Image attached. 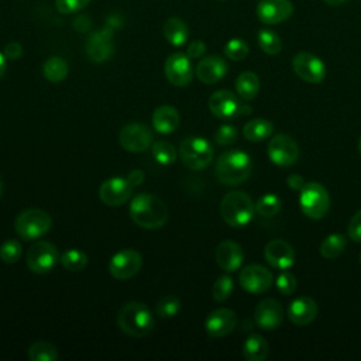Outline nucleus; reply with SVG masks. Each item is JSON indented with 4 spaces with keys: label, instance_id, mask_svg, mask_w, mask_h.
I'll list each match as a JSON object with an SVG mask.
<instances>
[{
    "label": "nucleus",
    "instance_id": "obj_1",
    "mask_svg": "<svg viewBox=\"0 0 361 361\" xmlns=\"http://www.w3.org/2000/svg\"><path fill=\"white\" fill-rule=\"evenodd\" d=\"M128 212L131 220L137 226L148 230L161 228L168 220L166 204L158 196L151 193H138L134 196Z\"/></svg>",
    "mask_w": 361,
    "mask_h": 361
},
{
    "label": "nucleus",
    "instance_id": "obj_2",
    "mask_svg": "<svg viewBox=\"0 0 361 361\" xmlns=\"http://www.w3.org/2000/svg\"><path fill=\"white\" fill-rule=\"evenodd\" d=\"M251 169L252 162L250 155L240 149H231L217 158L214 173L220 183L237 186L250 178Z\"/></svg>",
    "mask_w": 361,
    "mask_h": 361
},
{
    "label": "nucleus",
    "instance_id": "obj_3",
    "mask_svg": "<svg viewBox=\"0 0 361 361\" xmlns=\"http://www.w3.org/2000/svg\"><path fill=\"white\" fill-rule=\"evenodd\" d=\"M118 329L131 337H145L152 331L154 317L147 305L141 302H127L117 313Z\"/></svg>",
    "mask_w": 361,
    "mask_h": 361
},
{
    "label": "nucleus",
    "instance_id": "obj_4",
    "mask_svg": "<svg viewBox=\"0 0 361 361\" xmlns=\"http://www.w3.org/2000/svg\"><path fill=\"white\" fill-rule=\"evenodd\" d=\"M254 213L255 203L247 193L241 190H231L221 199V219L231 227H245L252 220Z\"/></svg>",
    "mask_w": 361,
    "mask_h": 361
},
{
    "label": "nucleus",
    "instance_id": "obj_5",
    "mask_svg": "<svg viewBox=\"0 0 361 361\" xmlns=\"http://www.w3.org/2000/svg\"><path fill=\"white\" fill-rule=\"evenodd\" d=\"M179 157L189 169L202 171L213 159V147L203 137L189 135L179 145Z\"/></svg>",
    "mask_w": 361,
    "mask_h": 361
},
{
    "label": "nucleus",
    "instance_id": "obj_6",
    "mask_svg": "<svg viewBox=\"0 0 361 361\" xmlns=\"http://www.w3.org/2000/svg\"><path fill=\"white\" fill-rule=\"evenodd\" d=\"M299 206L305 216L313 220L323 219L330 207V196L319 182H307L300 189Z\"/></svg>",
    "mask_w": 361,
    "mask_h": 361
},
{
    "label": "nucleus",
    "instance_id": "obj_7",
    "mask_svg": "<svg viewBox=\"0 0 361 361\" xmlns=\"http://www.w3.org/2000/svg\"><path fill=\"white\" fill-rule=\"evenodd\" d=\"M52 227V219L41 209L23 210L14 221L17 234L24 240H35L45 235Z\"/></svg>",
    "mask_w": 361,
    "mask_h": 361
},
{
    "label": "nucleus",
    "instance_id": "obj_8",
    "mask_svg": "<svg viewBox=\"0 0 361 361\" xmlns=\"http://www.w3.org/2000/svg\"><path fill=\"white\" fill-rule=\"evenodd\" d=\"M59 259H61V255L58 248L49 241L39 240L28 248L25 261L31 272L44 275L51 272Z\"/></svg>",
    "mask_w": 361,
    "mask_h": 361
},
{
    "label": "nucleus",
    "instance_id": "obj_9",
    "mask_svg": "<svg viewBox=\"0 0 361 361\" xmlns=\"http://www.w3.org/2000/svg\"><path fill=\"white\" fill-rule=\"evenodd\" d=\"M142 267V257L133 248H126L116 252L109 262V272L113 278L126 281L138 274Z\"/></svg>",
    "mask_w": 361,
    "mask_h": 361
},
{
    "label": "nucleus",
    "instance_id": "obj_10",
    "mask_svg": "<svg viewBox=\"0 0 361 361\" xmlns=\"http://www.w3.org/2000/svg\"><path fill=\"white\" fill-rule=\"evenodd\" d=\"M268 158L278 166H290L299 158L298 142L286 134L274 135L267 147Z\"/></svg>",
    "mask_w": 361,
    "mask_h": 361
},
{
    "label": "nucleus",
    "instance_id": "obj_11",
    "mask_svg": "<svg viewBox=\"0 0 361 361\" xmlns=\"http://www.w3.org/2000/svg\"><path fill=\"white\" fill-rule=\"evenodd\" d=\"M118 142L128 152H142L152 145V133L142 123H128L120 130Z\"/></svg>",
    "mask_w": 361,
    "mask_h": 361
},
{
    "label": "nucleus",
    "instance_id": "obj_12",
    "mask_svg": "<svg viewBox=\"0 0 361 361\" xmlns=\"http://www.w3.org/2000/svg\"><path fill=\"white\" fill-rule=\"evenodd\" d=\"M293 72L307 83H322L326 78L323 61L310 52H298L292 59Z\"/></svg>",
    "mask_w": 361,
    "mask_h": 361
},
{
    "label": "nucleus",
    "instance_id": "obj_13",
    "mask_svg": "<svg viewBox=\"0 0 361 361\" xmlns=\"http://www.w3.org/2000/svg\"><path fill=\"white\" fill-rule=\"evenodd\" d=\"M85 51L92 62L102 63L107 61L114 51L113 45V27L107 25L94 31L86 41Z\"/></svg>",
    "mask_w": 361,
    "mask_h": 361
},
{
    "label": "nucleus",
    "instance_id": "obj_14",
    "mask_svg": "<svg viewBox=\"0 0 361 361\" xmlns=\"http://www.w3.org/2000/svg\"><path fill=\"white\" fill-rule=\"evenodd\" d=\"M241 288L252 295L267 292L272 285V274L259 264H251L241 269L238 275Z\"/></svg>",
    "mask_w": 361,
    "mask_h": 361
},
{
    "label": "nucleus",
    "instance_id": "obj_15",
    "mask_svg": "<svg viewBox=\"0 0 361 361\" xmlns=\"http://www.w3.org/2000/svg\"><path fill=\"white\" fill-rule=\"evenodd\" d=\"M164 72L169 83L178 87L189 85L193 79V68L190 63V58L182 52L171 54L166 58Z\"/></svg>",
    "mask_w": 361,
    "mask_h": 361
},
{
    "label": "nucleus",
    "instance_id": "obj_16",
    "mask_svg": "<svg viewBox=\"0 0 361 361\" xmlns=\"http://www.w3.org/2000/svg\"><path fill=\"white\" fill-rule=\"evenodd\" d=\"M134 186L128 180V178H110L104 180L99 188V196L100 200L107 206H120L126 203L131 193Z\"/></svg>",
    "mask_w": 361,
    "mask_h": 361
},
{
    "label": "nucleus",
    "instance_id": "obj_17",
    "mask_svg": "<svg viewBox=\"0 0 361 361\" xmlns=\"http://www.w3.org/2000/svg\"><path fill=\"white\" fill-rule=\"evenodd\" d=\"M243 103L237 99V96L226 89L214 92L209 97V109L217 118H234L241 116Z\"/></svg>",
    "mask_w": 361,
    "mask_h": 361
},
{
    "label": "nucleus",
    "instance_id": "obj_18",
    "mask_svg": "<svg viewBox=\"0 0 361 361\" xmlns=\"http://www.w3.org/2000/svg\"><path fill=\"white\" fill-rule=\"evenodd\" d=\"M237 324V314L228 307H220L209 313L204 320V330L213 338L230 334Z\"/></svg>",
    "mask_w": 361,
    "mask_h": 361
},
{
    "label": "nucleus",
    "instance_id": "obj_19",
    "mask_svg": "<svg viewBox=\"0 0 361 361\" xmlns=\"http://www.w3.org/2000/svg\"><path fill=\"white\" fill-rule=\"evenodd\" d=\"M254 320L262 330H275L283 322V307L274 298L262 299L255 307Z\"/></svg>",
    "mask_w": 361,
    "mask_h": 361
},
{
    "label": "nucleus",
    "instance_id": "obj_20",
    "mask_svg": "<svg viewBox=\"0 0 361 361\" xmlns=\"http://www.w3.org/2000/svg\"><path fill=\"white\" fill-rule=\"evenodd\" d=\"M293 13L290 0H259L257 4V17L264 24H279L286 21Z\"/></svg>",
    "mask_w": 361,
    "mask_h": 361
},
{
    "label": "nucleus",
    "instance_id": "obj_21",
    "mask_svg": "<svg viewBox=\"0 0 361 361\" xmlns=\"http://www.w3.org/2000/svg\"><path fill=\"white\" fill-rule=\"evenodd\" d=\"M267 262L276 269H288L295 264V251L285 240H272L264 248Z\"/></svg>",
    "mask_w": 361,
    "mask_h": 361
},
{
    "label": "nucleus",
    "instance_id": "obj_22",
    "mask_svg": "<svg viewBox=\"0 0 361 361\" xmlns=\"http://www.w3.org/2000/svg\"><path fill=\"white\" fill-rule=\"evenodd\" d=\"M216 262L217 265L226 271V272H234L237 271L244 261V252L241 250V247L231 240H226L221 241L217 247H216Z\"/></svg>",
    "mask_w": 361,
    "mask_h": 361
},
{
    "label": "nucleus",
    "instance_id": "obj_23",
    "mask_svg": "<svg viewBox=\"0 0 361 361\" xmlns=\"http://www.w3.org/2000/svg\"><path fill=\"white\" fill-rule=\"evenodd\" d=\"M195 73L202 83L213 85L224 78L227 73V63L219 55H210L199 61Z\"/></svg>",
    "mask_w": 361,
    "mask_h": 361
},
{
    "label": "nucleus",
    "instance_id": "obj_24",
    "mask_svg": "<svg viewBox=\"0 0 361 361\" xmlns=\"http://www.w3.org/2000/svg\"><path fill=\"white\" fill-rule=\"evenodd\" d=\"M317 316V303L309 296H299L289 303L288 317L296 326H306Z\"/></svg>",
    "mask_w": 361,
    "mask_h": 361
},
{
    "label": "nucleus",
    "instance_id": "obj_25",
    "mask_svg": "<svg viewBox=\"0 0 361 361\" xmlns=\"http://www.w3.org/2000/svg\"><path fill=\"white\" fill-rule=\"evenodd\" d=\"M179 126V113L172 106H159L152 113V127L159 134H171Z\"/></svg>",
    "mask_w": 361,
    "mask_h": 361
},
{
    "label": "nucleus",
    "instance_id": "obj_26",
    "mask_svg": "<svg viewBox=\"0 0 361 361\" xmlns=\"http://www.w3.org/2000/svg\"><path fill=\"white\" fill-rule=\"evenodd\" d=\"M162 32H164V37L166 38V41L173 47H182L189 37L188 25L179 17L168 18L164 24Z\"/></svg>",
    "mask_w": 361,
    "mask_h": 361
},
{
    "label": "nucleus",
    "instance_id": "obj_27",
    "mask_svg": "<svg viewBox=\"0 0 361 361\" xmlns=\"http://www.w3.org/2000/svg\"><path fill=\"white\" fill-rule=\"evenodd\" d=\"M268 353V341L259 334H251L243 344V355L247 361H264Z\"/></svg>",
    "mask_w": 361,
    "mask_h": 361
},
{
    "label": "nucleus",
    "instance_id": "obj_28",
    "mask_svg": "<svg viewBox=\"0 0 361 361\" xmlns=\"http://www.w3.org/2000/svg\"><path fill=\"white\" fill-rule=\"evenodd\" d=\"M235 90L243 100H252L259 92V78L251 71L241 72L235 79Z\"/></svg>",
    "mask_w": 361,
    "mask_h": 361
},
{
    "label": "nucleus",
    "instance_id": "obj_29",
    "mask_svg": "<svg viewBox=\"0 0 361 361\" xmlns=\"http://www.w3.org/2000/svg\"><path fill=\"white\" fill-rule=\"evenodd\" d=\"M274 133V126L271 121L265 118H252L248 123H245L243 128V135L252 142H259L271 137Z\"/></svg>",
    "mask_w": 361,
    "mask_h": 361
},
{
    "label": "nucleus",
    "instance_id": "obj_30",
    "mask_svg": "<svg viewBox=\"0 0 361 361\" xmlns=\"http://www.w3.org/2000/svg\"><path fill=\"white\" fill-rule=\"evenodd\" d=\"M42 73L48 82L59 83L68 75V63L61 56H49L42 65Z\"/></svg>",
    "mask_w": 361,
    "mask_h": 361
},
{
    "label": "nucleus",
    "instance_id": "obj_31",
    "mask_svg": "<svg viewBox=\"0 0 361 361\" xmlns=\"http://www.w3.org/2000/svg\"><path fill=\"white\" fill-rule=\"evenodd\" d=\"M345 245H347L345 235L340 233H333V234H329L322 241L320 254L327 259H333V258H337L344 251Z\"/></svg>",
    "mask_w": 361,
    "mask_h": 361
},
{
    "label": "nucleus",
    "instance_id": "obj_32",
    "mask_svg": "<svg viewBox=\"0 0 361 361\" xmlns=\"http://www.w3.org/2000/svg\"><path fill=\"white\" fill-rule=\"evenodd\" d=\"M27 355L31 361H56L58 350L54 344L39 340L30 345Z\"/></svg>",
    "mask_w": 361,
    "mask_h": 361
},
{
    "label": "nucleus",
    "instance_id": "obj_33",
    "mask_svg": "<svg viewBox=\"0 0 361 361\" xmlns=\"http://www.w3.org/2000/svg\"><path fill=\"white\" fill-rule=\"evenodd\" d=\"M282 209V200L275 193H267L258 199L255 203V212L261 217H272Z\"/></svg>",
    "mask_w": 361,
    "mask_h": 361
},
{
    "label": "nucleus",
    "instance_id": "obj_34",
    "mask_svg": "<svg viewBox=\"0 0 361 361\" xmlns=\"http://www.w3.org/2000/svg\"><path fill=\"white\" fill-rule=\"evenodd\" d=\"M258 45L268 55H278L282 49V41L279 35L267 28L258 31Z\"/></svg>",
    "mask_w": 361,
    "mask_h": 361
},
{
    "label": "nucleus",
    "instance_id": "obj_35",
    "mask_svg": "<svg viewBox=\"0 0 361 361\" xmlns=\"http://www.w3.org/2000/svg\"><path fill=\"white\" fill-rule=\"evenodd\" d=\"M59 261L68 271H80L87 265V255L78 248H71L62 252Z\"/></svg>",
    "mask_w": 361,
    "mask_h": 361
},
{
    "label": "nucleus",
    "instance_id": "obj_36",
    "mask_svg": "<svg viewBox=\"0 0 361 361\" xmlns=\"http://www.w3.org/2000/svg\"><path fill=\"white\" fill-rule=\"evenodd\" d=\"M152 157L161 165H171L176 161V148L168 141H157L152 144Z\"/></svg>",
    "mask_w": 361,
    "mask_h": 361
},
{
    "label": "nucleus",
    "instance_id": "obj_37",
    "mask_svg": "<svg viewBox=\"0 0 361 361\" xmlns=\"http://www.w3.org/2000/svg\"><path fill=\"white\" fill-rule=\"evenodd\" d=\"M21 252H23L21 243L14 238L6 240L0 245V259L6 264H16L20 259Z\"/></svg>",
    "mask_w": 361,
    "mask_h": 361
},
{
    "label": "nucleus",
    "instance_id": "obj_38",
    "mask_svg": "<svg viewBox=\"0 0 361 361\" xmlns=\"http://www.w3.org/2000/svg\"><path fill=\"white\" fill-rule=\"evenodd\" d=\"M155 310H157V314L164 319L175 317L180 310V300H179V298L172 296V295L165 296L157 303Z\"/></svg>",
    "mask_w": 361,
    "mask_h": 361
},
{
    "label": "nucleus",
    "instance_id": "obj_39",
    "mask_svg": "<svg viewBox=\"0 0 361 361\" xmlns=\"http://www.w3.org/2000/svg\"><path fill=\"white\" fill-rule=\"evenodd\" d=\"M248 44L241 38H231L224 45V55L231 61H243L248 55Z\"/></svg>",
    "mask_w": 361,
    "mask_h": 361
},
{
    "label": "nucleus",
    "instance_id": "obj_40",
    "mask_svg": "<svg viewBox=\"0 0 361 361\" xmlns=\"http://www.w3.org/2000/svg\"><path fill=\"white\" fill-rule=\"evenodd\" d=\"M233 279L228 275H221L216 279L213 289H212V295L213 299L216 302H224L233 292Z\"/></svg>",
    "mask_w": 361,
    "mask_h": 361
},
{
    "label": "nucleus",
    "instance_id": "obj_41",
    "mask_svg": "<svg viewBox=\"0 0 361 361\" xmlns=\"http://www.w3.org/2000/svg\"><path fill=\"white\" fill-rule=\"evenodd\" d=\"M237 128L231 124L220 126L214 133V141L219 145H230L237 140Z\"/></svg>",
    "mask_w": 361,
    "mask_h": 361
},
{
    "label": "nucleus",
    "instance_id": "obj_42",
    "mask_svg": "<svg viewBox=\"0 0 361 361\" xmlns=\"http://www.w3.org/2000/svg\"><path fill=\"white\" fill-rule=\"evenodd\" d=\"M275 283H276L278 290L283 295H292L296 290V276L286 269H282V272L278 275Z\"/></svg>",
    "mask_w": 361,
    "mask_h": 361
},
{
    "label": "nucleus",
    "instance_id": "obj_43",
    "mask_svg": "<svg viewBox=\"0 0 361 361\" xmlns=\"http://www.w3.org/2000/svg\"><path fill=\"white\" fill-rule=\"evenodd\" d=\"M90 0H55L56 10L62 14H72L85 8Z\"/></svg>",
    "mask_w": 361,
    "mask_h": 361
},
{
    "label": "nucleus",
    "instance_id": "obj_44",
    "mask_svg": "<svg viewBox=\"0 0 361 361\" xmlns=\"http://www.w3.org/2000/svg\"><path fill=\"white\" fill-rule=\"evenodd\" d=\"M347 234L350 240L355 243H361V209L351 217L348 223V230Z\"/></svg>",
    "mask_w": 361,
    "mask_h": 361
},
{
    "label": "nucleus",
    "instance_id": "obj_45",
    "mask_svg": "<svg viewBox=\"0 0 361 361\" xmlns=\"http://www.w3.org/2000/svg\"><path fill=\"white\" fill-rule=\"evenodd\" d=\"M206 52V44L200 39H196L193 42L189 44L188 49H186V55L190 58V59H197L200 56H203Z\"/></svg>",
    "mask_w": 361,
    "mask_h": 361
},
{
    "label": "nucleus",
    "instance_id": "obj_46",
    "mask_svg": "<svg viewBox=\"0 0 361 361\" xmlns=\"http://www.w3.org/2000/svg\"><path fill=\"white\" fill-rule=\"evenodd\" d=\"M3 54L7 59H18L23 55V47L17 41H10L6 44Z\"/></svg>",
    "mask_w": 361,
    "mask_h": 361
},
{
    "label": "nucleus",
    "instance_id": "obj_47",
    "mask_svg": "<svg viewBox=\"0 0 361 361\" xmlns=\"http://www.w3.org/2000/svg\"><path fill=\"white\" fill-rule=\"evenodd\" d=\"M288 185H289V188H292V189H295V190H299L300 192V189L305 186V179L300 176V175H298V173H293V175H289L288 176Z\"/></svg>",
    "mask_w": 361,
    "mask_h": 361
},
{
    "label": "nucleus",
    "instance_id": "obj_48",
    "mask_svg": "<svg viewBox=\"0 0 361 361\" xmlns=\"http://www.w3.org/2000/svg\"><path fill=\"white\" fill-rule=\"evenodd\" d=\"M73 27H75L78 31H80V32L87 31V30L90 28V20H89L86 16H79V17H76V20L73 21Z\"/></svg>",
    "mask_w": 361,
    "mask_h": 361
},
{
    "label": "nucleus",
    "instance_id": "obj_49",
    "mask_svg": "<svg viewBox=\"0 0 361 361\" xmlns=\"http://www.w3.org/2000/svg\"><path fill=\"white\" fill-rule=\"evenodd\" d=\"M128 180L131 182V185L135 188L138 186L142 180H144V172L141 169H133L130 173H128Z\"/></svg>",
    "mask_w": 361,
    "mask_h": 361
},
{
    "label": "nucleus",
    "instance_id": "obj_50",
    "mask_svg": "<svg viewBox=\"0 0 361 361\" xmlns=\"http://www.w3.org/2000/svg\"><path fill=\"white\" fill-rule=\"evenodd\" d=\"M6 68H7L6 56H4V54H1V52H0V78L6 73Z\"/></svg>",
    "mask_w": 361,
    "mask_h": 361
},
{
    "label": "nucleus",
    "instance_id": "obj_51",
    "mask_svg": "<svg viewBox=\"0 0 361 361\" xmlns=\"http://www.w3.org/2000/svg\"><path fill=\"white\" fill-rule=\"evenodd\" d=\"M326 4H329V6H331V7H337V6H340V4H343V3H345L347 0H323Z\"/></svg>",
    "mask_w": 361,
    "mask_h": 361
},
{
    "label": "nucleus",
    "instance_id": "obj_52",
    "mask_svg": "<svg viewBox=\"0 0 361 361\" xmlns=\"http://www.w3.org/2000/svg\"><path fill=\"white\" fill-rule=\"evenodd\" d=\"M3 190H4V186H3V182H1V179H0V197H1V195H3Z\"/></svg>",
    "mask_w": 361,
    "mask_h": 361
},
{
    "label": "nucleus",
    "instance_id": "obj_53",
    "mask_svg": "<svg viewBox=\"0 0 361 361\" xmlns=\"http://www.w3.org/2000/svg\"><path fill=\"white\" fill-rule=\"evenodd\" d=\"M358 151H360V154H361V137H360V140H358Z\"/></svg>",
    "mask_w": 361,
    "mask_h": 361
},
{
    "label": "nucleus",
    "instance_id": "obj_54",
    "mask_svg": "<svg viewBox=\"0 0 361 361\" xmlns=\"http://www.w3.org/2000/svg\"><path fill=\"white\" fill-rule=\"evenodd\" d=\"M360 264H361V252H360Z\"/></svg>",
    "mask_w": 361,
    "mask_h": 361
}]
</instances>
